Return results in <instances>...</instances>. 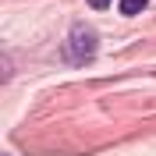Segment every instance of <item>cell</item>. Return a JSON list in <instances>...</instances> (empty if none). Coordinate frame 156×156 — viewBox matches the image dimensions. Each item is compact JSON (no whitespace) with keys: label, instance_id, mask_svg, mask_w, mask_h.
I'll return each instance as SVG.
<instances>
[{"label":"cell","instance_id":"3957f363","mask_svg":"<svg viewBox=\"0 0 156 156\" xmlns=\"http://www.w3.org/2000/svg\"><path fill=\"white\" fill-rule=\"evenodd\" d=\"M89 4H92V7H107L110 0H89Z\"/></svg>","mask_w":156,"mask_h":156},{"label":"cell","instance_id":"6da1fadb","mask_svg":"<svg viewBox=\"0 0 156 156\" xmlns=\"http://www.w3.org/2000/svg\"><path fill=\"white\" fill-rule=\"evenodd\" d=\"M92 53H96V36H92L89 29H82V25H78V29L71 32V43H68V60L85 64Z\"/></svg>","mask_w":156,"mask_h":156},{"label":"cell","instance_id":"7a4b0ae2","mask_svg":"<svg viewBox=\"0 0 156 156\" xmlns=\"http://www.w3.org/2000/svg\"><path fill=\"white\" fill-rule=\"evenodd\" d=\"M146 4H149V0H121V14H128V18H131V14H138Z\"/></svg>","mask_w":156,"mask_h":156}]
</instances>
